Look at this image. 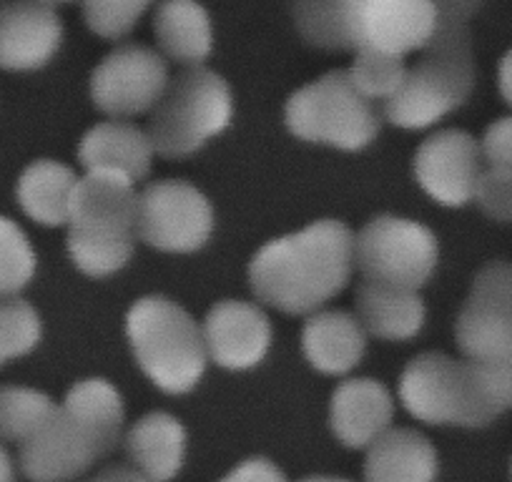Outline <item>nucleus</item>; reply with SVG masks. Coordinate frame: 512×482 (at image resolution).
Listing matches in <instances>:
<instances>
[{
  "label": "nucleus",
  "mask_w": 512,
  "mask_h": 482,
  "mask_svg": "<svg viewBox=\"0 0 512 482\" xmlns=\"http://www.w3.org/2000/svg\"><path fill=\"white\" fill-rule=\"evenodd\" d=\"M231 113L229 83L209 68L191 66L169 78L159 103L151 108L146 134L159 154L186 156L219 136L229 126Z\"/></svg>",
  "instance_id": "obj_6"
},
{
  "label": "nucleus",
  "mask_w": 512,
  "mask_h": 482,
  "mask_svg": "<svg viewBox=\"0 0 512 482\" xmlns=\"http://www.w3.org/2000/svg\"><path fill=\"white\" fill-rule=\"evenodd\" d=\"M400 400L427 425L485 427L512 410V359H455L425 352L405 367Z\"/></svg>",
  "instance_id": "obj_3"
},
{
  "label": "nucleus",
  "mask_w": 512,
  "mask_h": 482,
  "mask_svg": "<svg viewBox=\"0 0 512 482\" xmlns=\"http://www.w3.org/2000/svg\"><path fill=\"white\" fill-rule=\"evenodd\" d=\"M480 151L487 166L512 171V116L497 118L487 126L480 141Z\"/></svg>",
  "instance_id": "obj_33"
},
{
  "label": "nucleus",
  "mask_w": 512,
  "mask_h": 482,
  "mask_svg": "<svg viewBox=\"0 0 512 482\" xmlns=\"http://www.w3.org/2000/svg\"><path fill=\"white\" fill-rule=\"evenodd\" d=\"M510 475H512V465H510Z\"/></svg>",
  "instance_id": "obj_41"
},
{
  "label": "nucleus",
  "mask_w": 512,
  "mask_h": 482,
  "mask_svg": "<svg viewBox=\"0 0 512 482\" xmlns=\"http://www.w3.org/2000/svg\"><path fill=\"white\" fill-rule=\"evenodd\" d=\"M58 405L48 395L28 387H0V442H23L36 435Z\"/></svg>",
  "instance_id": "obj_27"
},
{
  "label": "nucleus",
  "mask_w": 512,
  "mask_h": 482,
  "mask_svg": "<svg viewBox=\"0 0 512 482\" xmlns=\"http://www.w3.org/2000/svg\"><path fill=\"white\" fill-rule=\"evenodd\" d=\"M497 83H500V93L507 103L512 106V51L505 53L500 61V73H497Z\"/></svg>",
  "instance_id": "obj_37"
},
{
  "label": "nucleus",
  "mask_w": 512,
  "mask_h": 482,
  "mask_svg": "<svg viewBox=\"0 0 512 482\" xmlns=\"http://www.w3.org/2000/svg\"><path fill=\"white\" fill-rule=\"evenodd\" d=\"M154 159L149 134L123 118L93 126L78 146V161L88 174H111L136 184L144 179Z\"/></svg>",
  "instance_id": "obj_16"
},
{
  "label": "nucleus",
  "mask_w": 512,
  "mask_h": 482,
  "mask_svg": "<svg viewBox=\"0 0 512 482\" xmlns=\"http://www.w3.org/2000/svg\"><path fill=\"white\" fill-rule=\"evenodd\" d=\"M126 332L136 362L169 395L194 390L206 370L204 332L181 304L169 297H144L131 307Z\"/></svg>",
  "instance_id": "obj_5"
},
{
  "label": "nucleus",
  "mask_w": 512,
  "mask_h": 482,
  "mask_svg": "<svg viewBox=\"0 0 512 482\" xmlns=\"http://www.w3.org/2000/svg\"><path fill=\"white\" fill-rule=\"evenodd\" d=\"M126 455L149 482H169L184 465V425L166 412L141 417L126 435Z\"/></svg>",
  "instance_id": "obj_20"
},
{
  "label": "nucleus",
  "mask_w": 512,
  "mask_h": 482,
  "mask_svg": "<svg viewBox=\"0 0 512 482\" xmlns=\"http://www.w3.org/2000/svg\"><path fill=\"white\" fill-rule=\"evenodd\" d=\"M63 26L53 6L41 0L0 3V68L33 71L56 56Z\"/></svg>",
  "instance_id": "obj_14"
},
{
  "label": "nucleus",
  "mask_w": 512,
  "mask_h": 482,
  "mask_svg": "<svg viewBox=\"0 0 512 482\" xmlns=\"http://www.w3.org/2000/svg\"><path fill=\"white\" fill-rule=\"evenodd\" d=\"M472 199L495 221H512V171L495 166L482 169Z\"/></svg>",
  "instance_id": "obj_32"
},
{
  "label": "nucleus",
  "mask_w": 512,
  "mask_h": 482,
  "mask_svg": "<svg viewBox=\"0 0 512 482\" xmlns=\"http://www.w3.org/2000/svg\"><path fill=\"white\" fill-rule=\"evenodd\" d=\"M68 252L76 267L91 277H108L126 267L134 252L136 231L68 224Z\"/></svg>",
  "instance_id": "obj_26"
},
{
  "label": "nucleus",
  "mask_w": 512,
  "mask_h": 482,
  "mask_svg": "<svg viewBox=\"0 0 512 482\" xmlns=\"http://www.w3.org/2000/svg\"><path fill=\"white\" fill-rule=\"evenodd\" d=\"M154 33L164 56L184 66H199L214 46L209 13L196 0H161Z\"/></svg>",
  "instance_id": "obj_23"
},
{
  "label": "nucleus",
  "mask_w": 512,
  "mask_h": 482,
  "mask_svg": "<svg viewBox=\"0 0 512 482\" xmlns=\"http://www.w3.org/2000/svg\"><path fill=\"white\" fill-rule=\"evenodd\" d=\"M482 174L480 141L467 131L445 129L422 141L415 154V176L422 189L445 206H462L475 196Z\"/></svg>",
  "instance_id": "obj_12"
},
{
  "label": "nucleus",
  "mask_w": 512,
  "mask_h": 482,
  "mask_svg": "<svg viewBox=\"0 0 512 482\" xmlns=\"http://www.w3.org/2000/svg\"><path fill=\"white\" fill-rule=\"evenodd\" d=\"M440 26H467L482 0H432Z\"/></svg>",
  "instance_id": "obj_35"
},
{
  "label": "nucleus",
  "mask_w": 512,
  "mask_h": 482,
  "mask_svg": "<svg viewBox=\"0 0 512 482\" xmlns=\"http://www.w3.org/2000/svg\"><path fill=\"white\" fill-rule=\"evenodd\" d=\"M221 482H289L274 462L264 457H251L229 472Z\"/></svg>",
  "instance_id": "obj_34"
},
{
  "label": "nucleus",
  "mask_w": 512,
  "mask_h": 482,
  "mask_svg": "<svg viewBox=\"0 0 512 482\" xmlns=\"http://www.w3.org/2000/svg\"><path fill=\"white\" fill-rule=\"evenodd\" d=\"M362 3V43L382 51H422L437 33L432 0H359Z\"/></svg>",
  "instance_id": "obj_15"
},
{
  "label": "nucleus",
  "mask_w": 512,
  "mask_h": 482,
  "mask_svg": "<svg viewBox=\"0 0 512 482\" xmlns=\"http://www.w3.org/2000/svg\"><path fill=\"white\" fill-rule=\"evenodd\" d=\"M123 400L106 380H83L68 390L56 415L18 452L31 482H73L121 440Z\"/></svg>",
  "instance_id": "obj_2"
},
{
  "label": "nucleus",
  "mask_w": 512,
  "mask_h": 482,
  "mask_svg": "<svg viewBox=\"0 0 512 482\" xmlns=\"http://www.w3.org/2000/svg\"><path fill=\"white\" fill-rule=\"evenodd\" d=\"M475 86V61L467 26H437L400 91L384 101V116L402 129H427L467 101Z\"/></svg>",
  "instance_id": "obj_4"
},
{
  "label": "nucleus",
  "mask_w": 512,
  "mask_h": 482,
  "mask_svg": "<svg viewBox=\"0 0 512 482\" xmlns=\"http://www.w3.org/2000/svg\"><path fill=\"white\" fill-rule=\"evenodd\" d=\"M136 211L139 194L131 181L111 174H86L78 179L68 224L136 231Z\"/></svg>",
  "instance_id": "obj_22"
},
{
  "label": "nucleus",
  "mask_w": 512,
  "mask_h": 482,
  "mask_svg": "<svg viewBox=\"0 0 512 482\" xmlns=\"http://www.w3.org/2000/svg\"><path fill=\"white\" fill-rule=\"evenodd\" d=\"M206 354L226 370H249L259 365L272 344V322L256 304L224 299L204 319Z\"/></svg>",
  "instance_id": "obj_13"
},
{
  "label": "nucleus",
  "mask_w": 512,
  "mask_h": 482,
  "mask_svg": "<svg viewBox=\"0 0 512 482\" xmlns=\"http://www.w3.org/2000/svg\"><path fill=\"white\" fill-rule=\"evenodd\" d=\"M214 209L196 186L186 181H154L139 194L136 234L161 252H196L209 241Z\"/></svg>",
  "instance_id": "obj_9"
},
{
  "label": "nucleus",
  "mask_w": 512,
  "mask_h": 482,
  "mask_svg": "<svg viewBox=\"0 0 512 482\" xmlns=\"http://www.w3.org/2000/svg\"><path fill=\"white\" fill-rule=\"evenodd\" d=\"M78 176L61 161H33L18 181V201L33 221L61 226L71 221Z\"/></svg>",
  "instance_id": "obj_24"
},
{
  "label": "nucleus",
  "mask_w": 512,
  "mask_h": 482,
  "mask_svg": "<svg viewBox=\"0 0 512 482\" xmlns=\"http://www.w3.org/2000/svg\"><path fill=\"white\" fill-rule=\"evenodd\" d=\"M302 347L309 365L324 375L354 370L367 347V332L354 314L329 309L309 317L302 332Z\"/></svg>",
  "instance_id": "obj_18"
},
{
  "label": "nucleus",
  "mask_w": 512,
  "mask_h": 482,
  "mask_svg": "<svg viewBox=\"0 0 512 482\" xmlns=\"http://www.w3.org/2000/svg\"><path fill=\"white\" fill-rule=\"evenodd\" d=\"M294 23L307 43L327 51H357L362 46L359 0H294Z\"/></svg>",
  "instance_id": "obj_25"
},
{
  "label": "nucleus",
  "mask_w": 512,
  "mask_h": 482,
  "mask_svg": "<svg viewBox=\"0 0 512 482\" xmlns=\"http://www.w3.org/2000/svg\"><path fill=\"white\" fill-rule=\"evenodd\" d=\"M437 452L417 430H387L369 445L364 482H435Z\"/></svg>",
  "instance_id": "obj_21"
},
{
  "label": "nucleus",
  "mask_w": 512,
  "mask_h": 482,
  "mask_svg": "<svg viewBox=\"0 0 512 482\" xmlns=\"http://www.w3.org/2000/svg\"><path fill=\"white\" fill-rule=\"evenodd\" d=\"M86 482H149V480H146L139 470H134L131 465H108L103 467V470H98L93 477H88Z\"/></svg>",
  "instance_id": "obj_36"
},
{
  "label": "nucleus",
  "mask_w": 512,
  "mask_h": 482,
  "mask_svg": "<svg viewBox=\"0 0 512 482\" xmlns=\"http://www.w3.org/2000/svg\"><path fill=\"white\" fill-rule=\"evenodd\" d=\"M166 86L169 68L164 56L136 43H123L108 53L91 76L93 103L113 118L151 111Z\"/></svg>",
  "instance_id": "obj_11"
},
{
  "label": "nucleus",
  "mask_w": 512,
  "mask_h": 482,
  "mask_svg": "<svg viewBox=\"0 0 512 482\" xmlns=\"http://www.w3.org/2000/svg\"><path fill=\"white\" fill-rule=\"evenodd\" d=\"M299 482H349V480H344V477H322V475H317V477H304V480H299Z\"/></svg>",
  "instance_id": "obj_39"
},
{
  "label": "nucleus",
  "mask_w": 512,
  "mask_h": 482,
  "mask_svg": "<svg viewBox=\"0 0 512 482\" xmlns=\"http://www.w3.org/2000/svg\"><path fill=\"white\" fill-rule=\"evenodd\" d=\"M284 118L294 136L344 151H359L377 136L374 103L357 91L347 71H332L292 93Z\"/></svg>",
  "instance_id": "obj_7"
},
{
  "label": "nucleus",
  "mask_w": 512,
  "mask_h": 482,
  "mask_svg": "<svg viewBox=\"0 0 512 482\" xmlns=\"http://www.w3.org/2000/svg\"><path fill=\"white\" fill-rule=\"evenodd\" d=\"M347 73L364 98H369L372 103H384L400 91L402 81H405V56H397V53L382 51V48L362 43L354 51V63Z\"/></svg>",
  "instance_id": "obj_28"
},
{
  "label": "nucleus",
  "mask_w": 512,
  "mask_h": 482,
  "mask_svg": "<svg viewBox=\"0 0 512 482\" xmlns=\"http://www.w3.org/2000/svg\"><path fill=\"white\" fill-rule=\"evenodd\" d=\"M455 334L467 359H512V264L492 262L477 272Z\"/></svg>",
  "instance_id": "obj_10"
},
{
  "label": "nucleus",
  "mask_w": 512,
  "mask_h": 482,
  "mask_svg": "<svg viewBox=\"0 0 512 482\" xmlns=\"http://www.w3.org/2000/svg\"><path fill=\"white\" fill-rule=\"evenodd\" d=\"M36 274V252L26 231L0 216V299L16 297Z\"/></svg>",
  "instance_id": "obj_29"
},
{
  "label": "nucleus",
  "mask_w": 512,
  "mask_h": 482,
  "mask_svg": "<svg viewBox=\"0 0 512 482\" xmlns=\"http://www.w3.org/2000/svg\"><path fill=\"white\" fill-rule=\"evenodd\" d=\"M357 319L367 334L397 342L420 332L425 304L417 289L364 279L357 287Z\"/></svg>",
  "instance_id": "obj_19"
},
{
  "label": "nucleus",
  "mask_w": 512,
  "mask_h": 482,
  "mask_svg": "<svg viewBox=\"0 0 512 482\" xmlns=\"http://www.w3.org/2000/svg\"><path fill=\"white\" fill-rule=\"evenodd\" d=\"M395 402L390 390L377 380H347L332 395V432L347 447H369L390 430Z\"/></svg>",
  "instance_id": "obj_17"
},
{
  "label": "nucleus",
  "mask_w": 512,
  "mask_h": 482,
  "mask_svg": "<svg viewBox=\"0 0 512 482\" xmlns=\"http://www.w3.org/2000/svg\"><path fill=\"white\" fill-rule=\"evenodd\" d=\"M41 339V317L28 302L0 299V365L31 352Z\"/></svg>",
  "instance_id": "obj_30"
},
{
  "label": "nucleus",
  "mask_w": 512,
  "mask_h": 482,
  "mask_svg": "<svg viewBox=\"0 0 512 482\" xmlns=\"http://www.w3.org/2000/svg\"><path fill=\"white\" fill-rule=\"evenodd\" d=\"M0 482H18L16 465H13L11 455H8V450L3 447V442H0Z\"/></svg>",
  "instance_id": "obj_38"
},
{
  "label": "nucleus",
  "mask_w": 512,
  "mask_h": 482,
  "mask_svg": "<svg viewBox=\"0 0 512 482\" xmlns=\"http://www.w3.org/2000/svg\"><path fill=\"white\" fill-rule=\"evenodd\" d=\"M151 0H83V16L96 36L116 41L134 31Z\"/></svg>",
  "instance_id": "obj_31"
},
{
  "label": "nucleus",
  "mask_w": 512,
  "mask_h": 482,
  "mask_svg": "<svg viewBox=\"0 0 512 482\" xmlns=\"http://www.w3.org/2000/svg\"><path fill=\"white\" fill-rule=\"evenodd\" d=\"M46 6H56V3H71V0H41Z\"/></svg>",
  "instance_id": "obj_40"
},
{
  "label": "nucleus",
  "mask_w": 512,
  "mask_h": 482,
  "mask_svg": "<svg viewBox=\"0 0 512 482\" xmlns=\"http://www.w3.org/2000/svg\"><path fill=\"white\" fill-rule=\"evenodd\" d=\"M354 264L364 279L420 289L437 267V239L420 221L374 216L354 239Z\"/></svg>",
  "instance_id": "obj_8"
},
{
  "label": "nucleus",
  "mask_w": 512,
  "mask_h": 482,
  "mask_svg": "<svg viewBox=\"0 0 512 482\" xmlns=\"http://www.w3.org/2000/svg\"><path fill=\"white\" fill-rule=\"evenodd\" d=\"M354 269V234L334 219L264 244L254 254L249 282L269 307L287 314L317 312L347 287Z\"/></svg>",
  "instance_id": "obj_1"
}]
</instances>
